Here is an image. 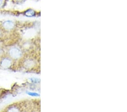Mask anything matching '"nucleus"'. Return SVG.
<instances>
[{
	"instance_id": "obj_1",
	"label": "nucleus",
	"mask_w": 127,
	"mask_h": 112,
	"mask_svg": "<svg viewBox=\"0 0 127 112\" xmlns=\"http://www.w3.org/2000/svg\"><path fill=\"white\" fill-rule=\"evenodd\" d=\"M24 52L19 45H12L6 49L5 54L11 59L15 61H19L24 57Z\"/></svg>"
},
{
	"instance_id": "obj_4",
	"label": "nucleus",
	"mask_w": 127,
	"mask_h": 112,
	"mask_svg": "<svg viewBox=\"0 0 127 112\" xmlns=\"http://www.w3.org/2000/svg\"><path fill=\"white\" fill-rule=\"evenodd\" d=\"M0 26H1V28L4 31L9 32L13 31V30H15L16 27V24L13 20H7L2 22Z\"/></svg>"
},
{
	"instance_id": "obj_11",
	"label": "nucleus",
	"mask_w": 127,
	"mask_h": 112,
	"mask_svg": "<svg viewBox=\"0 0 127 112\" xmlns=\"http://www.w3.org/2000/svg\"><path fill=\"white\" fill-rule=\"evenodd\" d=\"M4 33H5V31L2 29L1 26H0V40H1L2 38L4 35Z\"/></svg>"
},
{
	"instance_id": "obj_12",
	"label": "nucleus",
	"mask_w": 127,
	"mask_h": 112,
	"mask_svg": "<svg viewBox=\"0 0 127 112\" xmlns=\"http://www.w3.org/2000/svg\"><path fill=\"white\" fill-rule=\"evenodd\" d=\"M34 1H40V0H34Z\"/></svg>"
},
{
	"instance_id": "obj_3",
	"label": "nucleus",
	"mask_w": 127,
	"mask_h": 112,
	"mask_svg": "<svg viewBox=\"0 0 127 112\" xmlns=\"http://www.w3.org/2000/svg\"><path fill=\"white\" fill-rule=\"evenodd\" d=\"M14 61L6 54L0 57V69L3 70H10L13 68Z\"/></svg>"
},
{
	"instance_id": "obj_8",
	"label": "nucleus",
	"mask_w": 127,
	"mask_h": 112,
	"mask_svg": "<svg viewBox=\"0 0 127 112\" xmlns=\"http://www.w3.org/2000/svg\"><path fill=\"white\" fill-rule=\"evenodd\" d=\"M26 0H12V2L16 5H21V4L24 3Z\"/></svg>"
},
{
	"instance_id": "obj_10",
	"label": "nucleus",
	"mask_w": 127,
	"mask_h": 112,
	"mask_svg": "<svg viewBox=\"0 0 127 112\" xmlns=\"http://www.w3.org/2000/svg\"><path fill=\"white\" fill-rule=\"evenodd\" d=\"M5 50H4V48L1 45H0V57L1 56H2L3 54H5Z\"/></svg>"
},
{
	"instance_id": "obj_5",
	"label": "nucleus",
	"mask_w": 127,
	"mask_h": 112,
	"mask_svg": "<svg viewBox=\"0 0 127 112\" xmlns=\"http://www.w3.org/2000/svg\"><path fill=\"white\" fill-rule=\"evenodd\" d=\"M5 111L7 112H19L22 111L20 109V107L18 104H14L11 105L7 107Z\"/></svg>"
},
{
	"instance_id": "obj_6",
	"label": "nucleus",
	"mask_w": 127,
	"mask_h": 112,
	"mask_svg": "<svg viewBox=\"0 0 127 112\" xmlns=\"http://www.w3.org/2000/svg\"><path fill=\"white\" fill-rule=\"evenodd\" d=\"M23 15L27 17H33L36 15V11L32 9H28L23 12Z\"/></svg>"
},
{
	"instance_id": "obj_2",
	"label": "nucleus",
	"mask_w": 127,
	"mask_h": 112,
	"mask_svg": "<svg viewBox=\"0 0 127 112\" xmlns=\"http://www.w3.org/2000/svg\"><path fill=\"white\" fill-rule=\"evenodd\" d=\"M20 61V66L26 70L31 71L33 70L37 66V61L35 59L31 57H23Z\"/></svg>"
},
{
	"instance_id": "obj_9",
	"label": "nucleus",
	"mask_w": 127,
	"mask_h": 112,
	"mask_svg": "<svg viewBox=\"0 0 127 112\" xmlns=\"http://www.w3.org/2000/svg\"><path fill=\"white\" fill-rule=\"evenodd\" d=\"M27 93L28 95L31 96L38 97V96H40V95L38 94V93H35V92H28V91H27Z\"/></svg>"
},
{
	"instance_id": "obj_7",
	"label": "nucleus",
	"mask_w": 127,
	"mask_h": 112,
	"mask_svg": "<svg viewBox=\"0 0 127 112\" xmlns=\"http://www.w3.org/2000/svg\"><path fill=\"white\" fill-rule=\"evenodd\" d=\"M7 0H0V10L3 9L6 5Z\"/></svg>"
}]
</instances>
